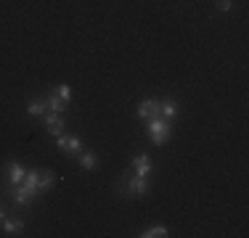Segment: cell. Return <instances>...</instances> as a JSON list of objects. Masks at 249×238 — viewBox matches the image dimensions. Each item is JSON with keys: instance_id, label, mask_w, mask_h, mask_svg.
<instances>
[{"instance_id": "cell-13", "label": "cell", "mask_w": 249, "mask_h": 238, "mask_svg": "<svg viewBox=\"0 0 249 238\" xmlns=\"http://www.w3.org/2000/svg\"><path fill=\"white\" fill-rule=\"evenodd\" d=\"M159 109H162V117L164 119H170V122H173V119L178 117V101L175 98H164V101H159Z\"/></svg>"}, {"instance_id": "cell-7", "label": "cell", "mask_w": 249, "mask_h": 238, "mask_svg": "<svg viewBox=\"0 0 249 238\" xmlns=\"http://www.w3.org/2000/svg\"><path fill=\"white\" fill-rule=\"evenodd\" d=\"M138 117L143 119H151V117H162V109H159V101L157 98H143L138 103Z\"/></svg>"}, {"instance_id": "cell-9", "label": "cell", "mask_w": 249, "mask_h": 238, "mask_svg": "<svg viewBox=\"0 0 249 238\" xmlns=\"http://www.w3.org/2000/svg\"><path fill=\"white\" fill-rule=\"evenodd\" d=\"M5 172H8V183H11V186H19V183L24 180V175H27V167L21 162H8Z\"/></svg>"}, {"instance_id": "cell-3", "label": "cell", "mask_w": 249, "mask_h": 238, "mask_svg": "<svg viewBox=\"0 0 249 238\" xmlns=\"http://www.w3.org/2000/svg\"><path fill=\"white\" fill-rule=\"evenodd\" d=\"M56 146H58V151L67 153V156H80V151H82V140L77 138V135H67V133L56 138Z\"/></svg>"}, {"instance_id": "cell-4", "label": "cell", "mask_w": 249, "mask_h": 238, "mask_svg": "<svg viewBox=\"0 0 249 238\" xmlns=\"http://www.w3.org/2000/svg\"><path fill=\"white\" fill-rule=\"evenodd\" d=\"M45 130H48V135H53V138L64 135V130H67V117L53 114V111H45Z\"/></svg>"}, {"instance_id": "cell-15", "label": "cell", "mask_w": 249, "mask_h": 238, "mask_svg": "<svg viewBox=\"0 0 249 238\" xmlns=\"http://www.w3.org/2000/svg\"><path fill=\"white\" fill-rule=\"evenodd\" d=\"M170 236V228L167 225H151V228H146L141 238H167Z\"/></svg>"}, {"instance_id": "cell-8", "label": "cell", "mask_w": 249, "mask_h": 238, "mask_svg": "<svg viewBox=\"0 0 249 238\" xmlns=\"http://www.w3.org/2000/svg\"><path fill=\"white\" fill-rule=\"evenodd\" d=\"M21 186L27 190H32L35 196L43 193V190H40V170L37 167H27V175H24V180H21Z\"/></svg>"}, {"instance_id": "cell-17", "label": "cell", "mask_w": 249, "mask_h": 238, "mask_svg": "<svg viewBox=\"0 0 249 238\" xmlns=\"http://www.w3.org/2000/svg\"><path fill=\"white\" fill-rule=\"evenodd\" d=\"M56 95L64 101V103H69V101H72V87H69V85H58L56 87Z\"/></svg>"}, {"instance_id": "cell-6", "label": "cell", "mask_w": 249, "mask_h": 238, "mask_svg": "<svg viewBox=\"0 0 249 238\" xmlns=\"http://www.w3.org/2000/svg\"><path fill=\"white\" fill-rule=\"evenodd\" d=\"M130 170H133L135 175H141V177H151V172H154L151 156H149V153H141V156H135L133 164H130Z\"/></svg>"}, {"instance_id": "cell-11", "label": "cell", "mask_w": 249, "mask_h": 238, "mask_svg": "<svg viewBox=\"0 0 249 238\" xmlns=\"http://www.w3.org/2000/svg\"><path fill=\"white\" fill-rule=\"evenodd\" d=\"M45 111H48L45 95H43V98H29V101H27V114H29V117H45Z\"/></svg>"}, {"instance_id": "cell-19", "label": "cell", "mask_w": 249, "mask_h": 238, "mask_svg": "<svg viewBox=\"0 0 249 238\" xmlns=\"http://www.w3.org/2000/svg\"><path fill=\"white\" fill-rule=\"evenodd\" d=\"M3 220H5V209L0 206V222H3Z\"/></svg>"}, {"instance_id": "cell-5", "label": "cell", "mask_w": 249, "mask_h": 238, "mask_svg": "<svg viewBox=\"0 0 249 238\" xmlns=\"http://www.w3.org/2000/svg\"><path fill=\"white\" fill-rule=\"evenodd\" d=\"M8 193H11V199H14L16 206H29L35 199H37V196H35L32 190H27L24 186H21V183H19V186H11Z\"/></svg>"}, {"instance_id": "cell-1", "label": "cell", "mask_w": 249, "mask_h": 238, "mask_svg": "<svg viewBox=\"0 0 249 238\" xmlns=\"http://www.w3.org/2000/svg\"><path fill=\"white\" fill-rule=\"evenodd\" d=\"M117 190L124 199H138V196H149L151 193V183L149 177H141V175H122L120 183H117Z\"/></svg>"}, {"instance_id": "cell-2", "label": "cell", "mask_w": 249, "mask_h": 238, "mask_svg": "<svg viewBox=\"0 0 249 238\" xmlns=\"http://www.w3.org/2000/svg\"><path fill=\"white\" fill-rule=\"evenodd\" d=\"M146 135L151 138L154 146H164L170 138H173V122L164 117H151L146 119Z\"/></svg>"}, {"instance_id": "cell-14", "label": "cell", "mask_w": 249, "mask_h": 238, "mask_svg": "<svg viewBox=\"0 0 249 238\" xmlns=\"http://www.w3.org/2000/svg\"><path fill=\"white\" fill-rule=\"evenodd\" d=\"M80 164H82V170H85V172H93L98 167V156L93 151H80Z\"/></svg>"}, {"instance_id": "cell-16", "label": "cell", "mask_w": 249, "mask_h": 238, "mask_svg": "<svg viewBox=\"0 0 249 238\" xmlns=\"http://www.w3.org/2000/svg\"><path fill=\"white\" fill-rule=\"evenodd\" d=\"M53 186H56V172L53 170H40V190H51Z\"/></svg>"}, {"instance_id": "cell-12", "label": "cell", "mask_w": 249, "mask_h": 238, "mask_svg": "<svg viewBox=\"0 0 249 238\" xmlns=\"http://www.w3.org/2000/svg\"><path fill=\"white\" fill-rule=\"evenodd\" d=\"M45 103H48V111H53V114H67V106H69V103H64V101L58 98L56 90L45 95Z\"/></svg>"}, {"instance_id": "cell-18", "label": "cell", "mask_w": 249, "mask_h": 238, "mask_svg": "<svg viewBox=\"0 0 249 238\" xmlns=\"http://www.w3.org/2000/svg\"><path fill=\"white\" fill-rule=\"evenodd\" d=\"M217 8H220V11H231V8H233V3H231V0H217Z\"/></svg>"}, {"instance_id": "cell-10", "label": "cell", "mask_w": 249, "mask_h": 238, "mask_svg": "<svg viewBox=\"0 0 249 238\" xmlns=\"http://www.w3.org/2000/svg\"><path fill=\"white\" fill-rule=\"evenodd\" d=\"M24 233V220L21 217H5L3 220V236H21Z\"/></svg>"}]
</instances>
